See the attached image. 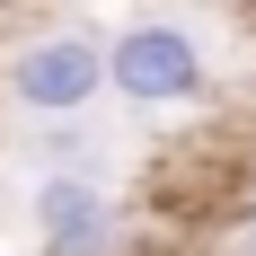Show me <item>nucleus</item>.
<instances>
[{
    "mask_svg": "<svg viewBox=\"0 0 256 256\" xmlns=\"http://www.w3.org/2000/svg\"><path fill=\"white\" fill-rule=\"evenodd\" d=\"M115 204H106V186H88L80 168H53L36 186V238L44 256H115Z\"/></svg>",
    "mask_w": 256,
    "mask_h": 256,
    "instance_id": "nucleus-3",
    "label": "nucleus"
},
{
    "mask_svg": "<svg viewBox=\"0 0 256 256\" xmlns=\"http://www.w3.org/2000/svg\"><path fill=\"white\" fill-rule=\"evenodd\" d=\"M204 44L186 36L177 18H132L115 44H106V88L124 106H194L204 98Z\"/></svg>",
    "mask_w": 256,
    "mask_h": 256,
    "instance_id": "nucleus-1",
    "label": "nucleus"
},
{
    "mask_svg": "<svg viewBox=\"0 0 256 256\" xmlns=\"http://www.w3.org/2000/svg\"><path fill=\"white\" fill-rule=\"evenodd\" d=\"M98 88H106V44L80 36V26H53V36L9 53V98L26 115H44V124H71Z\"/></svg>",
    "mask_w": 256,
    "mask_h": 256,
    "instance_id": "nucleus-2",
    "label": "nucleus"
}]
</instances>
